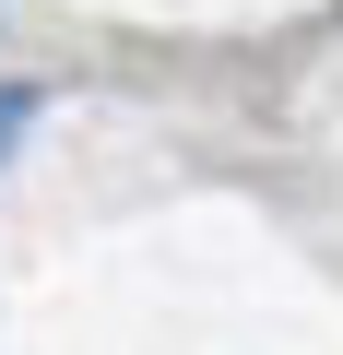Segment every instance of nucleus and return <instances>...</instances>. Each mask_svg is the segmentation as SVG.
<instances>
[{"label": "nucleus", "mask_w": 343, "mask_h": 355, "mask_svg": "<svg viewBox=\"0 0 343 355\" xmlns=\"http://www.w3.org/2000/svg\"><path fill=\"white\" fill-rule=\"evenodd\" d=\"M24 119H36V95H24V83H0V142H12Z\"/></svg>", "instance_id": "1"}]
</instances>
